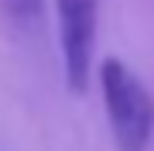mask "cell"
<instances>
[{"label": "cell", "mask_w": 154, "mask_h": 151, "mask_svg": "<svg viewBox=\"0 0 154 151\" xmlns=\"http://www.w3.org/2000/svg\"><path fill=\"white\" fill-rule=\"evenodd\" d=\"M99 90L120 151H144L154 134V96L127 62L106 58L99 65Z\"/></svg>", "instance_id": "1"}, {"label": "cell", "mask_w": 154, "mask_h": 151, "mask_svg": "<svg viewBox=\"0 0 154 151\" xmlns=\"http://www.w3.org/2000/svg\"><path fill=\"white\" fill-rule=\"evenodd\" d=\"M58 14V41H62V65L72 93H86L89 72L96 58V24H99V0H55Z\"/></svg>", "instance_id": "2"}, {"label": "cell", "mask_w": 154, "mask_h": 151, "mask_svg": "<svg viewBox=\"0 0 154 151\" xmlns=\"http://www.w3.org/2000/svg\"><path fill=\"white\" fill-rule=\"evenodd\" d=\"M0 11L7 17H14V21H21V24H31L41 17L45 0H0Z\"/></svg>", "instance_id": "3"}]
</instances>
